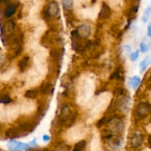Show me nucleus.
I'll return each instance as SVG.
<instances>
[{"instance_id": "obj_11", "label": "nucleus", "mask_w": 151, "mask_h": 151, "mask_svg": "<svg viewBox=\"0 0 151 151\" xmlns=\"http://www.w3.org/2000/svg\"><path fill=\"white\" fill-rule=\"evenodd\" d=\"M5 135L7 138L14 139L21 137L22 134H21L19 128H9V129L6 131Z\"/></svg>"}, {"instance_id": "obj_25", "label": "nucleus", "mask_w": 151, "mask_h": 151, "mask_svg": "<svg viewBox=\"0 0 151 151\" xmlns=\"http://www.w3.org/2000/svg\"><path fill=\"white\" fill-rule=\"evenodd\" d=\"M50 88V83H45L41 86V91H42L44 94L48 92Z\"/></svg>"}, {"instance_id": "obj_14", "label": "nucleus", "mask_w": 151, "mask_h": 151, "mask_svg": "<svg viewBox=\"0 0 151 151\" xmlns=\"http://www.w3.org/2000/svg\"><path fill=\"white\" fill-rule=\"evenodd\" d=\"M86 146V142L84 140H81L75 144L72 151H85Z\"/></svg>"}, {"instance_id": "obj_5", "label": "nucleus", "mask_w": 151, "mask_h": 151, "mask_svg": "<svg viewBox=\"0 0 151 151\" xmlns=\"http://www.w3.org/2000/svg\"><path fill=\"white\" fill-rule=\"evenodd\" d=\"M59 13V7L58 4L56 1H50L47 5L46 9V13L50 17H55Z\"/></svg>"}, {"instance_id": "obj_16", "label": "nucleus", "mask_w": 151, "mask_h": 151, "mask_svg": "<svg viewBox=\"0 0 151 151\" xmlns=\"http://www.w3.org/2000/svg\"><path fill=\"white\" fill-rule=\"evenodd\" d=\"M38 94V90L36 89H29L25 93V97L27 99H35Z\"/></svg>"}, {"instance_id": "obj_1", "label": "nucleus", "mask_w": 151, "mask_h": 151, "mask_svg": "<svg viewBox=\"0 0 151 151\" xmlns=\"http://www.w3.org/2000/svg\"><path fill=\"white\" fill-rule=\"evenodd\" d=\"M29 145L19 142L16 140H10L7 144V147L10 151H26L29 148Z\"/></svg>"}, {"instance_id": "obj_10", "label": "nucleus", "mask_w": 151, "mask_h": 151, "mask_svg": "<svg viewBox=\"0 0 151 151\" xmlns=\"http://www.w3.org/2000/svg\"><path fill=\"white\" fill-rule=\"evenodd\" d=\"M143 141H144L143 136L141 134H136L131 139V145L134 147H139L142 145Z\"/></svg>"}, {"instance_id": "obj_29", "label": "nucleus", "mask_w": 151, "mask_h": 151, "mask_svg": "<svg viewBox=\"0 0 151 151\" xmlns=\"http://www.w3.org/2000/svg\"><path fill=\"white\" fill-rule=\"evenodd\" d=\"M12 0H0V3H3V4H8L11 3Z\"/></svg>"}, {"instance_id": "obj_2", "label": "nucleus", "mask_w": 151, "mask_h": 151, "mask_svg": "<svg viewBox=\"0 0 151 151\" xmlns=\"http://www.w3.org/2000/svg\"><path fill=\"white\" fill-rule=\"evenodd\" d=\"M151 111V106L150 104H147L146 103H140L137 106V115L141 119L147 117L149 115V114Z\"/></svg>"}, {"instance_id": "obj_27", "label": "nucleus", "mask_w": 151, "mask_h": 151, "mask_svg": "<svg viewBox=\"0 0 151 151\" xmlns=\"http://www.w3.org/2000/svg\"><path fill=\"white\" fill-rule=\"evenodd\" d=\"M119 72H120V70H119V69H117L116 71H115L114 72L113 74L111 75V79H114V78H119Z\"/></svg>"}, {"instance_id": "obj_31", "label": "nucleus", "mask_w": 151, "mask_h": 151, "mask_svg": "<svg viewBox=\"0 0 151 151\" xmlns=\"http://www.w3.org/2000/svg\"><path fill=\"white\" fill-rule=\"evenodd\" d=\"M147 140H148V145H149V146H150V147L151 148V135L149 136L148 139H147Z\"/></svg>"}, {"instance_id": "obj_34", "label": "nucleus", "mask_w": 151, "mask_h": 151, "mask_svg": "<svg viewBox=\"0 0 151 151\" xmlns=\"http://www.w3.org/2000/svg\"><path fill=\"white\" fill-rule=\"evenodd\" d=\"M137 1H139V0H137Z\"/></svg>"}, {"instance_id": "obj_30", "label": "nucleus", "mask_w": 151, "mask_h": 151, "mask_svg": "<svg viewBox=\"0 0 151 151\" xmlns=\"http://www.w3.org/2000/svg\"><path fill=\"white\" fill-rule=\"evenodd\" d=\"M50 139V137H49L48 135H44V137H43V140H44V142H48Z\"/></svg>"}, {"instance_id": "obj_20", "label": "nucleus", "mask_w": 151, "mask_h": 151, "mask_svg": "<svg viewBox=\"0 0 151 151\" xmlns=\"http://www.w3.org/2000/svg\"><path fill=\"white\" fill-rule=\"evenodd\" d=\"M110 145L112 147H119V145H121L120 139L118 138V137H112L111 139H110Z\"/></svg>"}, {"instance_id": "obj_6", "label": "nucleus", "mask_w": 151, "mask_h": 151, "mask_svg": "<svg viewBox=\"0 0 151 151\" xmlns=\"http://www.w3.org/2000/svg\"><path fill=\"white\" fill-rule=\"evenodd\" d=\"M123 128L122 121L119 118H114L109 122V128L114 133L119 132Z\"/></svg>"}, {"instance_id": "obj_18", "label": "nucleus", "mask_w": 151, "mask_h": 151, "mask_svg": "<svg viewBox=\"0 0 151 151\" xmlns=\"http://www.w3.org/2000/svg\"><path fill=\"white\" fill-rule=\"evenodd\" d=\"M71 150V147L70 146L66 144H59L55 147L54 151H70Z\"/></svg>"}, {"instance_id": "obj_24", "label": "nucleus", "mask_w": 151, "mask_h": 151, "mask_svg": "<svg viewBox=\"0 0 151 151\" xmlns=\"http://www.w3.org/2000/svg\"><path fill=\"white\" fill-rule=\"evenodd\" d=\"M5 62H6V58L5 55H4L3 53L0 52V68L3 67L5 64Z\"/></svg>"}, {"instance_id": "obj_13", "label": "nucleus", "mask_w": 151, "mask_h": 151, "mask_svg": "<svg viewBox=\"0 0 151 151\" xmlns=\"http://www.w3.org/2000/svg\"><path fill=\"white\" fill-rule=\"evenodd\" d=\"M141 83V79L139 76H134L130 78L129 83L134 90H136Z\"/></svg>"}, {"instance_id": "obj_22", "label": "nucleus", "mask_w": 151, "mask_h": 151, "mask_svg": "<svg viewBox=\"0 0 151 151\" xmlns=\"http://www.w3.org/2000/svg\"><path fill=\"white\" fill-rule=\"evenodd\" d=\"M150 8L146 9L145 11L144 12V14L142 16V22L144 23H146V22H148L149 19H150Z\"/></svg>"}, {"instance_id": "obj_15", "label": "nucleus", "mask_w": 151, "mask_h": 151, "mask_svg": "<svg viewBox=\"0 0 151 151\" xmlns=\"http://www.w3.org/2000/svg\"><path fill=\"white\" fill-rule=\"evenodd\" d=\"M62 5L66 10H71L74 7V0H61Z\"/></svg>"}, {"instance_id": "obj_23", "label": "nucleus", "mask_w": 151, "mask_h": 151, "mask_svg": "<svg viewBox=\"0 0 151 151\" xmlns=\"http://www.w3.org/2000/svg\"><path fill=\"white\" fill-rule=\"evenodd\" d=\"M139 55V50H137V51L133 52L132 54L131 55V58H130L131 61H136V60L138 59Z\"/></svg>"}, {"instance_id": "obj_28", "label": "nucleus", "mask_w": 151, "mask_h": 151, "mask_svg": "<svg viewBox=\"0 0 151 151\" xmlns=\"http://www.w3.org/2000/svg\"><path fill=\"white\" fill-rule=\"evenodd\" d=\"M147 35H148V36L151 37V22L147 26Z\"/></svg>"}, {"instance_id": "obj_19", "label": "nucleus", "mask_w": 151, "mask_h": 151, "mask_svg": "<svg viewBox=\"0 0 151 151\" xmlns=\"http://www.w3.org/2000/svg\"><path fill=\"white\" fill-rule=\"evenodd\" d=\"M149 64H150V59H149V58H146L145 59H144V60L140 63L139 64L140 72H143L144 71H145V69H147V66H149Z\"/></svg>"}, {"instance_id": "obj_3", "label": "nucleus", "mask_w": 151, "mask_h": 151, "mask_svg": "<svg viewBox=\"0 0 151 151\" xmlns=\"http://www.w3.org/2000/svg\"><path fill=\"white\" fill-rule=\"evenodd\" d=\"M91 29L88 25L87 24H81L78 27L75 31L76 36L78 38H83V39H86L91 35Z\"/></svg>"}, {"instance_id": "obj_21", "label": "nucleus", "mask_w": 151, "mask_h": 151, "mask_svg": "<svg viewBox=\"0 0 151 151\" xmlns=\"http://www.w3.org/2000/svg\"><path fill=\"white\" fill-rule=\"evenodd\" d=\"M11 99L9 97L8 95H2L0 97V103H2V104H9L10 103H11Z\"/></svg>"}, {"instance_id": "obj_26", "label": "nucleus", "mask_w": 151, "mask_h": 151, "mask_svg": "<svg viewBox=\"0 0 151 151\" xmlns=\"http://www.w3.org/2000/svg\"><path fill=\"white\" fill-rule=\"evenodd\" d=\"M140 50H141L142 52H146L148 50V47H147V44L144 42H142L140 44Z\"/></svg>"}, {"instance_id": "obj_4", "label": "nucleus", "mask_w": 151, "mask_h": 151, "mask_svg": "<svg viewBox=\"0 0 151 151\" xmlns=\"http://www.w3.org/2000/svg\"><path fill=\"white\" fill-rule=\"evenodd\" d=\"M116 109L122 112H126L129 106V98L125 96H119L116 101Z\"/></svg>"}, {"instance_id": "obj_32", "label": "nucleus", "mask_w": 151, "mask_h": 151, "mask_svg": "<svg viewBox=\"0 0 151 151\" xmlns=\"http://www.w3.org/2000/svg\"><path fill=\"white\" fill-rule=\"evenodd\" d=\"M35 151H49L48 149H41V150H35Z\"/></svg>"}, {"instance_id": "obj_8", "label": "nucleus", "mask_w": 151, "mask_h": 151, "mask_svg": "<svg viewBox=\"0 0 151 151\" xmlns=\"http://www.w3.org/2000/svg\"><path fill=\"white\" fill-rule=\"evenodd\" d=\"M111 14V9L106 3H103L102 5L101 10H100V14H99V18L100 19H106L110 17Z\"/></svg>"}, {"instance_id": "obj_12", "label": "nucleus", "mask_w": 151, "mask_h": 151, "mask_svg": "<svg viewBox=\"0 0 151 151\" xmlns=\"http://www.w3.org/2000/svg\"><path fill=\"white\" fill-rule=\"evenodd\" d=\"M34 109V104L30 102H25L22 105V107H21V111H22L23 113H30L32 111V110Z\"/></svg>"}, {"instance_id": "obj_9", "label": "nucleus", "mask_w": 151, "mask_h": 151, "mask_svg": "<svg viewBox=\"0 0 151 151\" xmlns=\"http://www.w3.org/2000/svg\"><path fill=\"white\" fill-rule=\"evenodd\" d=\"M18 4L16 3H10L4 10V15L6 18H10L16 13Z\"/></svg>"}, {"instance_id": "obj_33", "label": "nucleus", "mask_w": 151, "mask_h": 151, "mask_svg": "<svg viewBox=\"0 0 151 151\" xmlns=\"http://www.w3.org/2000/svg\"><path fill=\"white\" fill-rule=\"evenodd\" d=\"M150 12H151V8H150Z\"/></svg>"}, {"instance_id": "obj_7", "label": "nucleus", "mask_w": 151, "mask_h": 151, "mask_svg": "<svg viewBox=\"0 0 151 151\" xmlns=\"http://www.w3.org/2000/svg\"><path fill=\"white\" fill-rule=\"evenodd\" d=\"M15 29V23L13 21H8L4 24L3 27L2 32L5 36H10L13 34Z\"/></svg>"}, {"instance_id": "obj_17", "label": "nucleus", "mask_w": 151, "mask_h": 151, "mask_svg": "<svg viewBox=\"0 0 151 151\" xmlns=\"http://www.w3.org/2000/svg\"><path fill=\"white\" fill-rule=\"evenodd\" d=\"M29 60V57H27V56H25V57H24L23 58L20 60V62H19V69H20L21 70L24 71L25 69H26L27 66V65H28Z\"/></svg>"}]
</instances>
